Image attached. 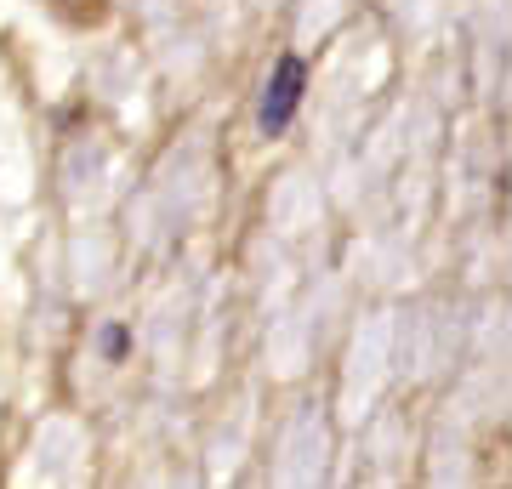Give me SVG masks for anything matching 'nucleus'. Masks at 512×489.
<instances>
[{"mask_svg": "<svg viewBox=\"0 0 512 489\" xmlns=\"http://www.w3.org/2000/svg\"><path fill=\"white\" fill-rule=\"evenodd\" d=\"M302 91H308V63L296 52H285L274 63V80H268V97H262V131L279 137V131L291 126L296 103H302Z\"/></svg>", "mask_w": 512, "mask_h": 489, "instance_id": "1", "label": "nucleus"}, {"mask_svg": "<svg viewBox=\"0 0 512 489\" xmlns=\"http://www.w3.org/2000/svg\"><path fill=\"white\" fill-rule=\"evenodd\" d=\"M126 347H131V336H126L120 325L103 330V353H109V359H126Z\"/></svg>", "mask_w": 512, "mask_h": 489, "instance_id": "2", "label": "nucleus"}]
</instances>
